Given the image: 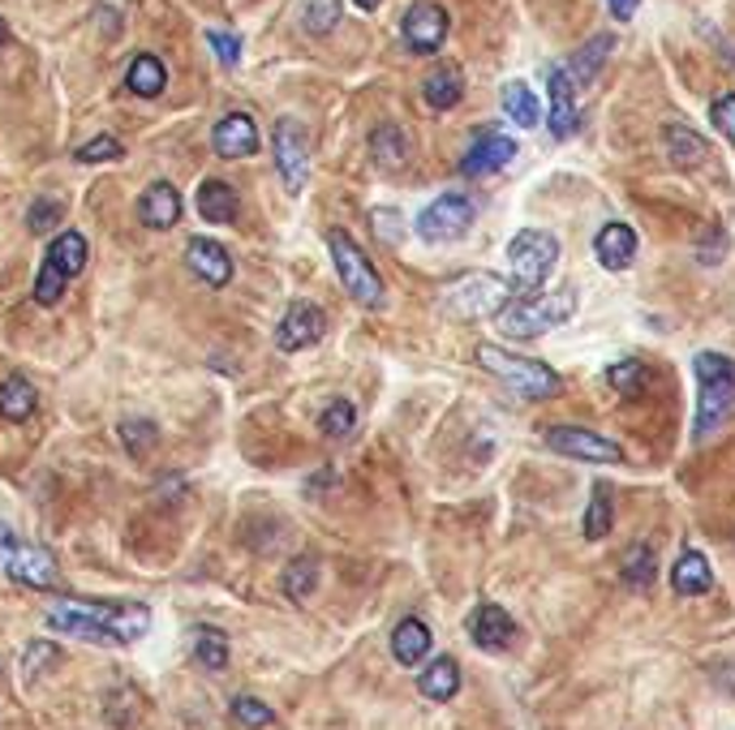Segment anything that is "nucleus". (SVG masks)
<instances>
[{
	"label": "nucleus",
	"instance_id": "nucleus-1",
	"mask_svg": "<svg viewBox=\"0 0 735 730\" xmlns=\"http://www.w3.org/2000/svg\"><path fill=\"white\" fill-rule=\"evenodd\" d=\"M48 623L91 645H134L150 628L147 606H52Z\"/></svg>",
	"mask_w": 735,
	"mask_h": 730
},
{
	"label": "nucleus",
	"instance_id": "nucleus-2",
	"mask_svg": "<svg viewBox=\"0 0 735 730\" xmlns=\"http://www.w3.org/2000/svg\"><path fill=\"white\" fill-rule=\"evenodd\" d=\"M478 365L491 369L499 382H508L516 396H525V400H555V396H564V378L551 365L533 362V357H516L508 349L478 344Z\"/></svg>",
	"mask_w": 735,
	"mask_h": 730
},
{
	"label": "nucleus",
	"instance_id": "nucleus-3",
	"mask_svg": "<svg viewBox=\"0 0 735 730\" xmlns=\"http://www.w3.org/2000/svg\"><path fill=\"white\" fill-rule=\"evenodd\" d=\"M577 309V292L573 289H555L546 296H520L508 309H499V331L513 336V340H533V336H546L555 327H564Z\"/></svg>",
	"mask_w": 735,
	"mask_h": 730
},
{
	"label": "nucleus",
	"instance_id": "nucleus-4",
	"mask_svg": "<svg viewBox=\"0 0 735 730\" xmlns=\"http://www.w3.org/2000/svg\"><path fill=\"white\" fill-rule=\"evenodd\" d=\"M697 382H701V400H697V438L714 435L735 404V362L723 353H697Z\"/></svg>",
	"mask_w": 735,
	"mask_h": 730
},
{
	"label": "nucleus",
	"instance_id": "nucleus-5",
	"mask_svg": "<svg viewBox=\"0 0 735 730\" xmlns=\"http://www.w3.org/2000/svg\"><path fill=\"white\" fill-rule=\"evenodd\" d=\"M327 250H332V263H336V276H340L345 292H349L358 305L378 309L387 292H383V280H378L374 263L362 254V245H358L345 228H332V232H327Z\"/></svg>",
	"mask_w": 735,
	"mask_h": 730
},
{
	"label": "nucleus",
	"instance_id": "nucleus-6",
	"mask_svg": "<svg viewBox=\"0 0 735 730\" xmlns=\"http://www.w3.org/2000/svg\"><path fill=\"white\" fill-rule=\"evenodd\" d=\"M529 296V289H520L516 280H499V276H465L456 289L443 296V305L456 314V318H486V314H499L508 309L513 301Z\"/></svg>",
	"mask_w": 735,
	"mask_h": 730
},
{
	"label": "nucleus",
	"instance_id": "nucleus-7",
	"mask_svg": "<svg viewBox=\"0 0 735 730\" xmlns=\"http://www.w3.org/2000/svg\"><path fill=\"white\" fill-rule=\"evenodd\" d=\"M82 267H86V236H82V232L52 236V245H48V254H44V267H39V276H35V301H39V305H57L65 284L74 280Z\"/></svg>",
	"mask_w": 735,
	"mask_h": 730
},
{
	"label": "nucleus",
	"instance_id": "nucleus-8",
	"mask_svg": "<svg viewBox=\"0 0 735 730\" xmlns=\"http://www.w3.org/2000/svg\"><path fill=\"white\" fill-rule=\"evenodd\" d=\"M508 258H513V276L520 289H538L546 276H551V267L559 263V241L551 236V232H538V228H525V232H516L513 245H508Z\"/></svg>",
	"mask_w": 735,
	"mask_h": 730
},
{
	"label": "nucleus",
	"instance_id": "nucleus-9",
	"mask_svg": "<svg viewBox=\"0 0 735 730\" xmlns=\"http://www.w3.org/2000/svg\"><path fill=\"white\" fill-rule=\"evenodd\" d=\"M272 146H276V172H280L285 190L301 194L305 177H310V134H305V125L297 117H280L276 134H272Z\"/></svg>",
	"mask_w": 735,
	"mask_h": 730
},
{
	"label": "nucleus",
	"instance_id": "nucleus-10",
	"mask_svg": "<svg viewBox=\"0 0 735 730\" xmlns=\"http://www.w3.org/2000/svg\"><path fill=\"white\" fill-rule=\"evenodd\" d=\"M418 236L426 245H447L456 236H465L473 228V203L465 194H439L422 216H418Z\"/></svg>",
	"mask_w": 735,
	"mask_h": 730
},
{
	"label": "nucleus",
	"instance_id": "nucleus-11",
	"mask_svg": "<svg viewBox=\"0 0 735 730\" xmlns=\"http://www.w3.org/2000/svg\"><path fill=\"white\" fill-rule=\"evenodd\" d=\"M542 438H546L551 451L573 455V460H589V464H619V460H624V447H619V442L593 435V430H581V426H551Z\"/></svg>",
	"mask_w": 735,
	"mask_h": 730
},
{
	"label": "nucleus",
	"instance_id": "nucleus-12",
	"mask_svg": "<svg viewBox=\"0 0 735 730\" xmlns=\"http://www.w3.org/2000/svg\"><path fill=\"white\" fill-rule=\"evenodd\" d=\"M323 331H327V318H323V309L314 301H289V309L276 323V349L280 353H301V349L318 344Z\"/></svg>",
	"mask_w": 735,
	"mask_h": 730
},
{
	"label": "nucleus",
	"instance_id": "nucleus-13",
	"mask_svg": "<svg viewBox=\"0 0 735 730\" xmlns=\"http://www.w3.org/2000/svg\"><path fill=\"white\" fill-rule=\"evenodd\" d=\"M447 26H451V22H447V9H443V4H431V0H418V4H409L405 22H400L409 52H422V57L439 52L443 39H447Z\"/></svg>",
	"mask_w": 735,
	"mask_h": 730
},
{
	"label": "nucleus",
	"instance_id": "nucleus-14",
	"mask_svg": "<svg viewBox=\"0 0 735 730\" xmlns=\"http://www.w3.org/2000/svg\"><path fill=\"white\" fill-rule=\"evenodd\" d=\"M513 155H516L513 134L478 130L469 150H465V159H460V172H465V177H491V172H499L504 163H513Z\"/></svg>",
	"mask_w": 735,
	"mask_h": 730
},
{
	"label": "nucleus",
	"instance_id": "nucleus-15",
	"mask_svg": "<svg viewBox=\"0 0 735 730\" xmlns=\"http://www.w3.org/2000/svg\"><path fill=\"white\" fill-rule=\"evenodd\" d=\"M4 572L17 584H31V588H52L57 584V559L39 546H9L4 550Z\"/></svg>",
	"mask_w": 735,
	"mask_h": 730
},
{
	"label": "nucleus",
	"instance_id": "nucleus-16",
	"mask_svg": "<svg viewBox=\"0 0 735 730\" xmlns=\"http://www.w3.org/2000/svg\"><path fill=\"white\" fill-rule=\"evenodd\" d=\"M469 636H473V645L478 649H508L516 641V619L504 610V606H495V601H482L473 615H469Z\"/></svg>",
	"mask_w": 735,
	"mask_h": 730
},
{
	"label": "nucleus",
	"instance_id": "nucleus-17",
	"mask_svg": "<svg viewBox=\"0 0 735 730\" xmlns=\"http://www.w3.org/2000/svg\"><path fill=\"white\" fill-rule=\"evenodd\" d=\"M185 267L194 271V280H203V284H212V289H224V284L232 280V258H228V250H224L220 241H207V236L190 241Z\"/></svg>",
	"mask_w": 735,
	"mask_h": 730
},
{
	"label": "nucleus",
	"instance_id": "nucleus-18",
	"mask_svg": "<svg viewBox=\"0 0 735 730\" xmlns=\"http://www.w3.org/2000/svg\"><path fill=\"white\" fill-rule=\"evenodd\" d=\"M212 146H216L220 159H245V155H254V150H258V125H254V117L228 112L220 125H216V134H212Z\"/></svg>",
	"mask_w": 735,
	"mask_h": 730
},
{
	"label": "nucleus",
	"instance_id": "nucleus-19",
	"mask_svg": "<svg viewBox=\"0 0 735 730\" xmlns=\"http://www.w3.org/2000/svg\"><path fill=\"white\" fill-rule=\"evenodd\" d=\"M593 254L606 271H628L637 263V232L628 223H606L598 236H593Z\"/></svg>",
	"mask_w": 735,
	"mask_h": 730
},
{
	"label": "nucleus",
	"instance_id": "nucleus-20",
	"mask_svg": "<svg viewBox=\"0 0 735 730\" xmlns=\"http://www.w3.org/2000/svg\"><path fill=\"white\" fill-rule=\"evenodd\" d=\"M138 219L155 228V232H164V228H172L177 219H181V194H177V185L172 181H150L147 194L138 198Z\"/></svg>",
	"mask_w": 735,
	"mask_h": 730
},
{
	"label": "nucleus",
	"instance_id": "nucleus-21",
	"mask_svg": "<svg viewBox=\"0 0 735 730\" xmlns=\"http://www.w3.org/2000/svg\"><path fill=\"white\" fill-rule=\"evenodd\" d=\"M662 146H666L671 163H675V168H684V172H692V168H701V163H706V138H701L692 125H684V121L662 125Z\"/></svg>",
	"mask_w": 735,
	"mask_h": 730
},
{
	"label": "nucleus",
	"instance_id": "nucleus-22",
	"mask_svg": "<svg viewBox=\"0 0 735 730\" xmlns=\"http://www.w3.org/2000/svg\"><path fill=\"white\" fill-rule=\"evenodd\" d=\"M573 77L551 70V138H568L577 130V95H573Z\"/></svg>",
	"mask_w": 735,
	"mask_h": 730
},
{
	"label": "nucleus",
	"instance_id": "nucleus-23",
	"mask_svg": "<svg viewBox=\"0 0 735 730\" xmlns=\"http://www.w3.org/2000/svg\"><path fill=\"white\" fill-rule=\"evenodd\" d=\"M391 654L400 666H418L422 657L431 654V628L422 619H400L391 632Z\"/></svg>",
	"mask_w": 735,
	"mask_h": 730
},
{
	"label": "nucleus",
	"instance_id": "nucleus-24",
	"mask_svg": "<svg viewBox=\"0 0 735 730\" xmlns=\"http://www.w3.org/2000/svg\"><path fill=\"white\" fill-rule=\"evenodd\" d=\"M370 155H374V163H378L383 172H400V168L409 163V138H405V130H400V125H378V130L370 134Z\"/></svg>",
	"mask_w": 735,
	"mask_h": 730
},
{
	"label": "nucleus",
	"instance_id": "nucleus-25",
	"mask_svg": "<svg viewBox=\"0 0 735 730\" xmlns=\"http://www.w3.org/2000/svg\"><path fill=\"white\" fill-rule=\"evenodd\" d=\"M710 584H714V572H710L706 555L684 550V555H679V563L671 568V588H675V593H684V597H701Z\"/></svg>",
	"mask_w": 735,
	"mask_h": 730
},
{
	"label": "nucleus",
	"instance_id": "nucleus-26",
	"mask_svg": "<svg viewBox=\"0 0 735 730\" xmlns=\"http://www.w3.org/2000/svg\"><path fill=\"white\" fill-rule=\"evenodd\" d=\"M35 404H39V396H35V387H31L22 374H9V378L0 382V417H4V422H31V417H35Z\"/></svg>",
	"mask_w": 735,
	"mask_h": 730
},
{
	"label": "nucleus",
	"instance_id": "nucleus-27",
	"mask_svg": "<svg viewBox=\"0 0 735 730\" xmlns=\"http://www.w3.org/2000/svg\"><path fill=\"white\" fill-rule=\"evenodd\" d=\"M237 190L228 181H203L198 185V216L207 223H232L237 219Z\"/></svg>",
	"mask_w": 735,
	"mask_h": 730
},
{
	"label": "nucleus",
	"instance_id": "nucleus-28",
	"mask_svg": "<svg viewBox=\"0 0 735 730\" xmlns=\"http://www.w3.org/2000/svg\"><path fill=\"white\" fill-rule=\"evenodd\" d=\"M418 688H422L426 701H451L460 692V666H456V657H435L418 674Z\"/></svg>",
	"mask_w": 735,
	"mask_h": 730
},
{
	"label": "nucleus",
	"instance_id": "nucleus-29",
	"mask_svg": "<svg viewBox=\"0 0 735 730\" xmlns=\"http://www.w3.org/2000/svg\"><path fill=\"white\" fill-rule=\"evenodd\" d=\"M125 86H130L138 99H155V95H164V86H168V70H164V61H159V57H150V52H138V57L130 61Z\"/></svg>",
	"mask_w": 735,
	"mask_h": 730
},
{
	"label": "nucleus",
	"instance_id": "nucleus-30",
	"mask_svg": "<svg viewBox=\"0 0 735 730\" xmlns=\"http://www.w3.org/2000/svg\"><path fill=\"white\" fill-rule=\"evenodd\" d=\"M460 95H465V77L451 70V65H443V70H435L422 82V99H426V108H435V112L456 108Z\"/></svg>",
	"mask_w": 735,
	"mask_h": 730
},
{
	"label": "nucleus",
	"instance_id": "nucleus-31",
	"mask_svg": "<svg viewBox=\"0 0 735 730\" xmlns=\"http://www.w3.org/2000/svg\"><path fill=\"white\" fill-rule=\"evenodd\" d=\"M615 52V35H593L581 52H573V61H568V73H573V82H581L589 86L598 73H602V61Z\"/></svg>",
	"mask_w": 735,
	"mask_h": 730
},
{
	"label": "nucleus",
	"instance_id": "nucleus-32",
	"mask_svg": "<svg viewBox=\"0 0 735 730\" xmlns=\"http://www.w3.org/2000/svg\"><path fill=\"white\" fill-rule=\"evenodd\" d=\"M504 112L513 117V125H520V130H533L542 121V104H538V95L525 82H508L504 86Z\"/></svg>",
	"mask_w": 735,
	"mask_h": 730
},
{
	"label": "nucleus",
	"instance_id": "nucleus-33",
	"mask_svg": "<svg viewBox=\"0 0 735 730\" xmlns=\"http://www.w3.org/2000/svg\"><path fill=\"white\" fill-rule=\"evenodd\" d=\"M654 572H659V563H654V546H628L624 550V559H619V576L628 588H650L654 584Z\"/></svg>",
	"mask_w": 735,
	"mask_h": 730
},
{
	"label": "nucleus",
	"instance_id": "nucleus-34",
	"mask_svg": "<svg viewBox=\"0 0 735 730\" xmlns=\"http://www.w3.org/2000/svg\"><path fill=\"white\" fill-rule=\"evenodd\" d=\"M606 382H611L619 396L637 400V396H646V387H650V369H646V362L628 357V362H615L606 369Z\"/></svg>",
	"mask_w": 735,
	"mask_h": 730
},
{
	"label": "nucleus",
	"instance_id": "nucleus-35",
	"mask_svg": "<svg viewBox=\"0 0 735 730\" xmlns=\"http://www.w3.org/2000/svg\"><path fill=\"white\" fill-rule=\"evenodd\" d=\"M611 524H615V499H611V490H606V486H598V490L589 495L586 537L589 542H602V537L611 533Z\"/></svg>",
	"mask_w": 735,
	"mask_h": 730
},
{
	"label": "nucleus",
	"instance_id": "nucleus-36",
	"mask_svg": "<svg viewBox=\"0 0 735 730\" xmlns=\"http://www.w3.org/2000/svg\"><path fill=\"white\" fill-rule=\"evenodd\" d=\"M194 657L207 670H224L228 666V636H224L220 628H198L194 632Z\"/></svg>",
	"mask_w": 735,
	"mask_h": 730
},
{
	"label": "nucleus",
	"instance_id": "nucleus-37",
	"mask_svg": "<svg viewBox=\"0 0 735 730\" xmlns=\"http://www.w3.org/2000/svg\"><path fill=\"white\" fill-rule=\"evenodd\" d=\"M314 584H318V563H314L310 555H297L293 563L285 568V593H289L293 601H305V597L314 593Z\"/></svg>",
	"mask_w": 735,
	"mask_h": 730
},
{
	"label": "nucleus",
	"instance_id": "nucleus-38",
	"mask_svg": "<svg viewBox=\"0 0 735 730\" xmlns=\"http://www.w3.org/2000/svg\"><path fill=\"white\" fill-rule=\"evenodd\" d=\"M318 430L327 438H345L358 430V409L349 404V400H332L327 409H323V417H318Z\"/></svg>",
	"mask_w": 735,
	"mask_h": 730
},
{
	"label": "nucleus",
	"instance_id": "nucleus-39",
	"mask_svg": "<svg viewBox=\"0 0 735 730\" xmlns=\"http://www.w3.org/2000/svg\"><path fill=\"white\" fill-rule=\"evenodd\" d=\"M336 22H340V0H305L301 26H305L310 35H332Z\"/></svg>",
	"mask_w": 735,
	"mask_h": 730
},
{
	"label": "nucleus",
	"instance_id": "nucleus-40",
	"mask_svg": "<svg viewBox=\"0 0 735 730\" xmlns=\"http://www.w3.org/2000/svg\"><path fill=\"white\" fill-rule=\"evenodd\" d=\"M121 442H125V451H134V455H147V451H155V442H159V430H155V422H147V417H125L121 422Z\"/></svg>",
	"mask_w": 735,
	"mask_h": 730
},
{
	"label": "nucleus",
	"instance_id": "nucleus-41",
	"mask_svg": "<svg viewBox=\"0 0 735 730\" xmlns=\"http://www.w3.org/2000/svg\"><path fill=\"white\" fill-rule=\"evenodd\" d=\"M74 159L77 163H117V159H125V146L104 134V138H91L86 146H77Z\"/></svg>",
	"mask_w": 735,
	"mask_h": 730
},
{
	"label": "nucleus",
	"instance_id": "nucleus-42",
	"mask_svg": "<svg viewBox=\"0 0 735 730\" xmlns=\"http://www.w3.org/2000/svg\"><path fill=\"white\" fill-rule=\"evenodd\" d=\"M232 718L241 722V727H250V730H263V727H272V709L258 701V696H237L232 701Z\"/></svg>",
	"mask_w": 735,
	"mask_h": 730
},
{
	"label": "nucleus",
	"instance_id": "nucleus-43",
	"mask_svg": "<svg viewBox=\"0 0 735 730\" xmlns=\"http://www.w3.org/2000/svg\"><path fill=\"white\" fill-rule=\"evenodd\" d=\"M207 44L216 48V57H220L224 70H237V65H241V39H237V35H228V31H207Z\"/></svg>",
	"mask_w": 735,
	"mask_h": 730
},
{
	"label": "nucleus",
	"instance_id": "nucleus-44",
	"mask_svg": "<svg viewBox=\"0 0 735 730\" xmlns=\"http://www.w3.org/2000/svg\"><path fill=\"white\" fill-rule=\"evenodd\" d=\"M61 223V203L57 198H39L35 207H31V216H26V228L31 232H48V228H57Z\"/></svg>",
	"mask_w": 735,
	"mask_h": 730
},
{
	"label": "nucleus",
	"instance_id": "nucleus-45",
	"mask_svg": "<svg viewBox=\"0 0 735 730\" xmlns=\"http://www.w3.org/2000/svg\"><path fill=\"white\" fill-rule=\"evenodd\" d=\"M710 117H714V130H719L727 143H735V95H719L714 108H710Z\"/></svg>",
	"mask_w": 735,
	"mask_h": 730
},
{
	"label": "nucleus",
	"instance_id": "nucleus-46",
	"mask_svg": "<svg viewBox=\"0 0 735 730\" xmlns=\"http://www.w3.org/2000/svg\"><path fill=\"white\" fill-rule=\"evenodd\" d=\"M374 228H378V236H387V241H400V232H405L400 216H396V211H387V207L374 216Z\"/></svg>",
	"mask_w": 735,
	"mask_h": 730
},
{
	"label": "nucleus",
	"instance_id": "nucleus-47",
	"mask_svg": "<svg viewBox=\"0 0 735 730\" xmlns=\"http://www.w3.org/2000/svg\"><path fill=\"white\" fill-rule=\"evenodd\" d=\"M52 657H57V649H52L48 641H39L35 649H26V674H39V666L52 661Z\"/></svg>",
	"mask_w": 735,
	"mask_h": 730
},
{
	"label": "nucleus",
	"instance_id": "nucleus-48",
	"mask_svg": "<svg viewBox=\"0 0 735 730\" xmlns=\"http://www.w3.org/2000/svg\"><path fill=\"white\" fill-rule=\"evenodd\" d=\"M602 4L611 9V17H615V22H632V17H637V4H641V0H602Z\"/></svg>",
	"mask_w": 735,
	"mask_h": 730
},
{
	"label": "nucleus",
	"instance_id": "nucleus-49",
	"mask_svg": "<svg viewBox=\"0 0 735 730\" xmlns=\"http://www.w3.org/2000/svg\"><path fill=\"white\" fill-rule=\"evenodd\" d=\"M358 9H378V0H353Z\"/></svg>",
	"mask_w": 735,
	"mask_h": 730
},
{
	"label": "nucleus",
	"instance_id": "nucleus-50",
	"mask_svg": "<svg viewBox=\"0 0 735 730\" xmlns=\"http://www.w3.org/2000/svg\"><path fill=\"white\" fill-rule=\"evenodd\" d=\"M4 39H9V26H4V17H0V48H4Z\"/></svg>",
	"mask_w": 735,
	"mask_h": 730
}]
</instances>
